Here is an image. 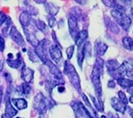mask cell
Wrapping results in <instances>:
<instances>
[{"mask_svg": "<svg viewBox=\"0 0 133 118\" xmlns=\"http://www.w3.org/2000/svg\"><path fill=\"white\" fill-rule=\"evenodd\" d=\"M64 73L68 76L69 80L72 85L75 87V89L77 91L80 92L81 90V85H80V79L79 76L77 73L76 70L72 64H71L68 61L65 62V65H64Z\"/></svg>", "mask_w": 133, "mask_h": 118, "instance_id": "1", "label": "cell"}, {"mask_svg": "<svg viewBox=\"0 0 133 118\" xmlns=\"http://www.w3.org/2000/svg\"><path fill=\"white\" fill-rule=\"evenodd\" d=\"M111 14L115 21L123 28V31H128L131 26V19L129 16H128L125 12L118 11L116 9H112L111 11Z\"/></svg>", "mask_w": 133, "mask_h": 118, "instance_id": "2", "label": "cell"}, {"mask_svg": "<svg viewBox=\"0 0 133 118\" xmlns=\"http://www.w3.org/2000/svg\"><path fill=\"white\" fill-rule=\"evenodd\" d=\"M100 74H101V72L99 71V69L96 66H94L92 72H91V79L93 86L95 88V90H96V93L98 97V100L99 101H101L102 93H103L102 85L100 82Z\"/></svg>", "mask_w": 133, "mask_h": 118, "instance_id": "3", "label": "cell"}, {"mask_svg": "<svg viewBox=\"0 0 133 118\" xmlns=\"http://www.w3.org/2000/svg\"><path fill=\"white\" fill-rule=\"evenodd\" d=\"M34 108L39 111V113L43 114L46 112V98L43 95V93H39L36 95V97L34 99V103H33Z\"/></svg>", "mask_w": 133, "mask_h": 118, "instance_id": "4", "label": "cell"}, {"mask_svg": "<svg viewBox=\"0 0 133 118\" xmlns=\"http://www.w3.org/2000/svg\"><path fill=\"white\" fill-rule=\"evenodd\" d=\"M10 36L13 39V41L16 42L18 46H25V41L22 36V34L18 32L17 28L15 26H12L11 31H10Z\"/></svg>", "mask_w": 133, "mask_h": 118, "instance_id": "5", "label": "cell"}, {"mask_svg": "<svg viewBox=\"0 0 133 118\" xmlns=\"http://www.w3.org/2000/svg\"><path fill=\"white\" fill-rule=\"evenodd\" d=\"M49 52H50V54H51L52 60L55 63H59L62 59V57H63L61 50L59 48V46H55V45L51 46V47L49 48Z\"/></svg>", "mask_w": 133, "mask_h": 118, "instance_id": "6", "label": "cell"}, {"mask_svg": "<svg viewBox=\"0 0 133 118\" xmlns=\"http://www.w3.org/2000/svg\"><path fill=\"white\" fill-rule=\"evenodd\" d=\"M68 26H69V31H70L71 34L73 36V38H75V36L79 33L77 31L78 21H77V18L72 14L68 17Z\"/></svg>", "mask_w": 133, "mask_h": 118, "instance_id": "7", "label": "cell"}, {"mask_svg": "<svg viewBox=\"0 0 133 118\" xmlns=\"http://www.w3.org/2000/svg\"><path fill=\"white\" fill-rule=\"evenodd\" d=\"M111 105L112 106V108L116 111L121 113H124L125 111L127 110L128 107L126 105L123 104L117 97H112L111 99Z\"/></svg>", "mask_w": 133, "mask_h": 118, "instance_id": "8", "label": "cell"}, {"mask_svg": "<svg viewBox=\"0 0 133 118\" xmlns=\"http://www.w3.org/2000/svg\"><path fill=\"white\" fill-rule=\"evenodd\" d=\"M21 77L23 78V80L25 82V83L29 84L31 82L33 77H34V70H32L30 68L24 67L22 72H21Z\"/></svg>", "mask_w": 133, "mask_h": 118, "instance_id": "9", "label": "cell"}, {"mask_svg": "<svg viewBox=\"0 0 133 118\" xmlns=\"http://www.w3.org/2000/svg\"><path fill=\"white\" fill-rule=\"evenodd\" d=\"M88 37V33L86 30H83L77 34V35L75 36V44L79 47H80L82 45L84 44V42L86 41V39Z\"/></svg>", "mask_w": 133, "mask_h": 118, "instance_id": "10", "label": "cell"}, {"mask_svg": "<svg viewBox=\"0 0 133 118\" xmlns=\"http://www.w3.org/2000/svg\"><path fill=\"white\" fill-rule=\"evenodd\" d=\"M108 48V46L101 41H96V44H95V51H96V54L98 57H101L105 54Z\"/></svg>", "mask_w": 133, "mask_h": 118, "instance_id": "11", "label": "cell"}, {"mask_svg": "<svg viewBox=\"0 0 133 118\" xmlns=\"http://www.w3.org/2000/svg\"><path fill=\"white\" fill-rule=\"evenodd\" d=\"M45 64L47 65V67L49 68V70L51 71V73L55 77H59V78H63L62 77V75H61V73L59 71V70L58 69V67H57L54 63H52L50 60H47L46 61Z\"/></svg>", "mask_w": 133, "mask_h": 118, "instance_id": "12", "label": "cell"}, {"mask_svg": "<svg viewBox=\"0 0 133 118\" xmlns=\"http://www.w3.org/2000/svg\"><path fill=\"white\" fill-rule=\"evenodd\" d=\"M117 83L119 86H121L123 89H127V90H130L131 88L133 87V80L129 79V78H124L121 77L116 80Z\"/></svg>", "mask_w": 133, "mask_h": 118, "instance_id": "13", "label": "cell"}, {"mask_svg": "<svg viewBox=\"0 0 133 118\" xmlns=\"http://www.w3.org/2000/svg\"><path fill=\"white\" fill-rule=\"evenodd\" d=\"M16 114H17V110L12 106V104L8 99L6 101V109H5V114L4 115L9 118H12Z\"/></svg>", "mask_w": 133, "mask_h": 118, "instance_id": "14", "label": "cell"}, {"mask_svg": "<svg viewBox=\"0 0 133 118\" xmlns=\"http://www.w3.org/2000/svg\"><path fill=\"white\" fill-rule=\"evenodd\" d=\"M19 23L22 25V26L25 29L26 27H28L31 23V16L28 12H23L20 14L19 17Z\"/></svg>", "mask_w": 133, "mask_h": 118, "instance_id": "15", "label": "cell"}, {"mask_svg": "<svg viewBox=\"0 0 133 118\" xmlns=\"http://www.w3.org/2000/svg\"><path fill=\"white\" fill-rule=\"evenodd\" d=\"M11 104L15 105L18 109L23 110L27 108V102L23 98H14V99L11 100Z\"/></svg>", "mask_w": 133, "mask_h": 118, "instance_id": "16", "label": "cell"}, {"mask_svg": "<svg viewBox=\"0 0 133 118\" xmlns=\"http://www.w3.org/2000/svg\"><path fill=\"white\" fill-rule=\"evenodd\" d=\"M122 65L124 70V75L130 78H133V65L129 61H125Z\"/></svg>", "mask_w": 133, "mask_h": 118, "instance_id": "17", "label": "cell"}, {"mask_svg": "<svg viewBox=\"0 0 133 118\" xmlns=\"http://www.w3.org/2000/svg\"><path fill=\"white\" fill-rule=\"evenodd\" d=\"M120 66V64L118 62V61L115 60V59H111V60H108L106 62V67L108 69V71L109 73L114 72Z\"/></svg>", "mask_w": 133, "mask_h": 118, "instance_id": "18", "label": "cell"}, {"mask_svg": "<svg viewBox=\"0 0 133 118\" xmlns=\"http://www.w3.org/2000/svg\"><path fill=\"white\" fill-rule=\"evenodd\" d=\"M45 6H46V10L47 13H48L51 16H54V15H56L57 13L59 12V7L55 6L54 3H45Z\"/></svg>", "mask_w": 133, "mask_h": 118, "instance_id": "19", "label": "cell"}, {"mask_svg": "<svg viewBox=\"0 0 133 118\" xmlns=\"http://www.w3.org/2000/svg\"><path fill=\"white\" fill-rule=\"evenodd\" d=\"M85 56H86L85 55V46L83 44L78 48V52H77V62L80 68H82Z\"/></svg>", "mask_w": 133, "mask_h": 118, "instance_id": "20", "label": "cell"}, {"mask_svg": "<svg viewBox=\"0 0 133 118\" xmlns=\"http://www.w3.org/2000/svg\"><path fill=\"white\" fill-rule=\"evenodd\" d=\"M17 58L16 59H11V58H8L6 60L7 65L13 68V69H18L19 68L21 65V58H20V54H17Z\"/></svg>", "mask_w": 133, "mask_h": 118, "instance_id": "21", "label": "cell"}, {"mask_svg": "<svg viewBox=\"0 0 133 118\" xmlns=\"http://www.w3.org/2000/svg\"><path fill=\"white\" fill-rule=\"evenodd\" d=\"M123 46L129 51H133V38L130 37H124L122 39Z\"/></svg>", "mask_w": 133, "mask_h": 118, "instance_id": "22", "label": "cell"}, {"mask_svg": "<svg viewBox=\"0 0 133 118\" xmlns=\"http://www.w3.org/2000/svg\"><path fill=\"white\" fill-rule=\"evenodd\" d=\"M26 32V39H27V41L29 42L31 45H33L35 47H36L38 45H39V41L38 40L37 38L35 37V35L31 33V32H28L26 31H25Z\"/></svg>", "mask_w": 133, "mask_h": 118, "instance_id": "23", "label": "cell"}, {"mask_svg": "<svg viewBox=\"0 0 133 118\" xmlns=\"http://www.w3.org/2000/svg\"><path fill=\"white\" fill-rule=\"evenodd\" d=\"M91 101H92V102L94 103V105H95V106H96V108L97 109V110L98 111H99V112H103L104 109V105H103V102H102V101H99V100H96V98H95L94 97H92V96H91Z\"/></svg>", "mask_w": 133, "mask_h": 118, "instance_id": "24", "label": "cell"}, {"mask_svg": "<svg viewBox=\"0 0 133 118\" xmlns=\"http://www.w3.org/2000/svg\"><path fill=\"white\" fill-rule=\"evenodd\" d=\"M106 24L110 28V31H112L113 33H115V34H119V27L116 26V24H115L113 22H111L110 19H108V20L106 21Z\"/></svg>", "mask_w": 133, "mask_h": 118, "instance_id": "25", "label": "cell"}, {"mask_svg": "<svg viewBox=\"0 0 133 118\" xmlns=\"http://www.w3.org/2000/svg\"><path fill=\"white\" fill-rule=\"evenodd\" d=\"M118 97H119L118 99H119L123 104H124V105H126L128 104V99L127 98L125 93H123V91H119V92H118Z\"/></svg>", "mask_w": 133, "mask_h": 118, "instance_id": "26", "label": "cell"}, {"mask_svg": "<svg viewBox=\"0 0 133 118\" xmlns=\"http://www.w3.org/2000/svg\"><path fill=\"white\" fill-rule=\"evenodd\" d=\"M82 97H83V101H84L85 105H87L88 108H90L91 110V112H92V113H94L95 116H96V111H95V109L92 108V106H91V103H90V101H89V100H88V97H87L86 95H85V94H82Z\"/></svg>", "mask_w": 133, "mask_h": 118, "instance_id": "27", "label": "cell"}, {"mask_svg": "<svg viewBox=\"0 0 133 118\" xmlns=\"http://www.w3.org/2000/svg\"><path fill=\"white\" fill-rule=\"evenodd\" d=\"M103 63L104 62L103 61V59L100 57H98L97 59H96V65H95V66L97 67L101 73H102V71L103 70Z\"/></svg>", "mask_w": 133, "mask_h": 118, "instance_id": "28", "label": "cell"}, {"mask_svg": "<svg viewBox=\"0 0 133 118\" xmlns=\"http://www.w3.org/2000/svg\"><path fill=\"white\" fill-rule=\"evenodd\" d=\"M74 50H75V46H71L69 47L66 48V56H68V60L71 59L72 56H73V54H74Z\"/></svg>", "mask_w": 133, "mask_h": 118, "instance_id": "29", "label": "cell"}, {"mask_svg": "<svg viewBox=\"0 0 133 118\" xmlns=\"http://www.w3.org/2000/svg\"><path fill=\"white\" fill-rule=\"evenodd\" d=\"M35 24H36L37 27L39 29V31H45L46 26V24H45L43 21H41V20H36V21H35Z\"/></svg>", "mask_w": 133, "mask_h": 118, "instance_id": "30", "label": "cell"}, {"mask_svg": "<svg viewBox=\"0 0 133 118\" xmlns=\"http://www.w3.org/2000/svg\"><path fill=\"white\" fill-rule=\"evenodd\" d=\"M7 19V16L3 13V12H0V26H2Z\"/></svg>", "mask_w": 133, "mask_h": 118, "instance_id": "31", "label": "cell"}, {"mask_svg": "<svg viewBox=\"0 0 133 118\" xmlns=\"http://www.w3.org/2000/svg\"><path fill=\"white\" fill-rule=\"evenodd\" d=\"M5 48V40L4 38L0 35V52H3Z\"/></svg>", "mask_w": 133, "mask_h": 118, "instance_id": "32", "label": "cell"}, {"mask_svg": "<svg viewBox=\"0 0 133 118\" xmlns=\"http://www.w3.org/2000/svg\"><path fill=\"white\" fill-rule=\"evenodd\" d=\"M103 3L108 7H115L116 5L115 1H103Z\"/></svg>", "mask_w": 133, "mask_h": 118, "instance_id": "33", "label": "cell"}, {"mask_svg": "<svg viewBox=\"0 0 133 118\" xmlns=\"http://www.w3.org/2000/svg\"><path fill=\"white\" fill-rule=\"evenodd\" d=\"M55 23V18L53 16H49L48 17V25L50 27H53Z\"/></svg>", "mask_w": 133, "mask_h": 118, "instance_id": "34", "label": "cell"}, {"mask_svg": "<svg viewBox=\"0 0 133 118\" xmlns=\"http://www.w3.org/2000/svg\"><path fill=\"white\" fill-rule=\"evenodd\" d=\"M108 115L110 118H120L119 116L116 113H112V112H108Z\"/></svg>", "mask_w": 133, "mask_h": 118, "instance_id": "35", "label": "cell"}, {"mask_svg": "<svg viewBox=\"0 0 133 118\" xmlns=\"http://www.w3.org/2000/svg\"><path fill=\"white\" fill-rule=\"evenodd\" d=\"M108 87L109 88H115L116 87V83L114 82L113 80H110L109 82H108Z\"/></svg>", "mask_w": 133, "mask_h": 118, "instance_id": "36", "label": "cell"}, {"mask_svg": "<svg viewBox=\"0 0 133 118\" xmlns=\"http://www.w3.org/2000/svg\"><path fill=\"white\" fill-rule=\"evenodd\" d=\"M3 89L2 87H0V107H1V104H2V99H3Z\"/></svg>", "mask_w": 133, "mask_h": 118, "instance_id": "37", "label": "cell"}, {"mask_svg": "<svg viewBox=\"0 0 133 118\" xmlns=\"http://www.w3.org/2000/svg\"><path fill=\"white\" fill-rule=\"evenodd\" d=\"M129 102L130 103H131V104H133V94L131 96V97L129 98Z\"/></svg>", "mask_w": 133, "mask_h": 118, "instance_id": "38", "label": "cell"}, {"mask_svg": "<svg viewBox=\"0 0 133 118\" xmlns=\"http://www.w3.org/2000/svg\"><path fill=\"white\" fill-rule=\"evenodd\" d=\"M129 113H130L131 117V118H133V109H130V110H129Z\"/></svg>", "mask_w": 133, "mask_h": 118, "instance_id": "39", "label": "cell"}, {"mask_svg": "<svg viewBox=\"0 0 133 118\" xmlns=\"http://www.w3.org/2000/svg\"><path fill=\"white\" fill-rule=\"evenodd\" d=\"M130 13H131V16L132 17V18H133V7L131 9V11H130Z\"/></svg>", "mask_w": 133, "mask_h": 118, "instance_id": "40", "label": "cell"}, {"mask_svg": "<svg viewBox=\"0 0 133 118\" xmlns=\"http://www.w3.org/2000/svg\"><path fill=\"white\" fill-rule=\"evenodd\" d=\"M100 118H109V117H108V116H104V115H102V116H100Z\"/></svg>", "mask_w": 133, "mask_h": 118, "instance_id": "41", "label": "cell"}, {"mask_svg": "<svg viewBox=\"0 0 133 118\" xmlns=\"http://www.w3.org/2000/svg\"><path fill=\"white\" fill-rule=\"evenodd\" d=\"M129 62H131V64L133 65V59H130V60H129Z\"/></svg>", "mask_w": 133, "mask_h": 118, "instance_id": "42", "label": "cell"}, {"mask_svg": "<svg viewBox=\"0 0 133 118\" xmlns=\"http://www.w3.org/2000/svg\"><path fill=\"white\" fill-rule=\"evenodd\" d=\"M2 118H9V117H7V116H5V115H3V117H2Z\"/></svg>", "mask_w": 133, "mask_h": 118, "instance_id": "43", "label": "cell"}, {"mask_svg": "<svg viewBox=\"0 0 133 118\" xmlns=\"http://www.w3.org/2000/svg\"><path fill=\"white\" fill-rule=\"evenodd\" d=\"M16 118H20V117H16Z\"/></svg>", "mask_w": 133, "mask_h": 118, "instance_id": "44", "label": "cell"}]
</instances>
